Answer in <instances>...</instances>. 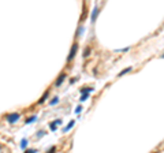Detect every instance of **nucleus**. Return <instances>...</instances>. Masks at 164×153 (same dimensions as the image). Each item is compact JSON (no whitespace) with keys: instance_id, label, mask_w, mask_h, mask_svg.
<instances>
[{"instance_id":"obj_1","label":"nucleus","mask_w":164,"mask_h":153,"mask_svg":"<svg viewBox=\"0 0 164 153\" xmlns=\"http://www.w3.org/2000/svg\"><path fill=\"white\" fill-rule=\"evenodd\" d=\"M19 116H21L19 113L14 112V113H8L7 116H6V119H7V122H8V123H15L18 119H19Z\"/></svg>"},{"instance_id":"obj_2","label":"nucleus","mask_w":164,"mask_h":153,"mask_svg":"<svg viewBox=\"0 0 164 153\" xmlns=\"http://www.w3.org/2000/svg\"><path fill=\"white\" fill-rule=\"evenodd\" d=\"M77 49H78V44H73V49L70 51V53H69V56H67V62H70V60H73L74 59V56H75V52H77Z\"/></svg>"},{"instance_id":"obj_3","label":"nucleus","mask_w":164,"mask_h":153,"mask_svg":"<svg viewBox=\"0 0 164 153\" xmlns=\"http://www.w3.org/2000/svg\"><path fill=\"white\" fill-rule=\"evenodd\" d=\"M64 78H66V75L64 74H62V75H59V78L56 79V82H55V86H60L62 83H63V81H64Z\"/></svg>"},{"instance_id":"obj_4","label":"nucleus","mask_w":164,"mask_h":153,"mask_svg":"<svg viewBox=\"0 0 164 153\" xmlns=\"http://www.w3.org/2000/svg\"><path fill=\"white\" fill-rule=\"evenodd\" d=\"M60 123H62L60 119H56V120H55V122L49 126V127H51V130H56V124H60Z\"/></svg>"},{"instance_id":"obj_5","label":"nucleus","mask_w":164,"mask_h":153,"mask_svg":"<svg viewBox=\"0 0 164 153\" xmlns=\"http://www.w3.org/2000/svg\"><path fill=\"white\" fill-rule=\"evenodd\" d=\"M48 94H49V90H47V92H45L44 94H42V97L40 98V101H38V103H40V104H42V103H44L45 100H47V97H48Z\"/></svg>"},{"instance_id":"obj_6","label":"nucleus","mask_w":164,"mask_h":153,"mask_svg":"<svg viewBox=\"0 0 164 153\" xmlns=\"http://www.w3.org/2000/svg\"><path fill=\"white\" fill-rule=\"evenodd\" d=\"M89 53H90V48H89V47H86V48H85V51H84V56H85V57H88Z\"/></svg>"},{"instance_id":"obj_7","label":"nucleus","mask_w":164,"mask_h":153,"mask_svg":"<svg viewBox=\"0 0 164 153\" xmlns=\"http://www.w3.org/2000/svg\"><path fill=\"white\" fill-rule=\"evenodd\" d=\"M92 90H93L92 88H85V89H81V92L84 93V94H88L89 92H92Z\"/></svg>"},{"instance_id":"obj_8","label":"nucleus","mask_w":164,"mask_h":153,"mask_svg":"<svg viewBox=\"0 0 164 153\" xmlns=\"http://www.w3.org/2000/svg\"><path fill=\"white\" fill-rule=\"evenodd\" d=\"M96 15H97V7H94V10H93V14H92V21H94V19H96Z\"/></svg>"},{"instance_id":"obj_9","label":"nucleus","mask_w":164,"mask_h":153,"mask_svg":"<svg viewBox=\"0 0 164 153\" xmlns=\"http://www.w3.org/2000/svg\"><path fill=\"white\" fill-rule=\"evenodd\" d=\"M129 71H131V67H129V68H126V70H123V71H120L119 73V75H124L126 73H129Z\"/></svg>"},{"instance_id":"obj_10","label":"nucleus","mask_w":164,"mask_h":153,"mask_svg":"<svg viewBox=\"0 0 164 153\" xmlns=\"http://www.w3.org/2000/svg\"><path fill=\"white\" fill-rule=\"evenodd\" d=\"M57 101H59V98H57V97H54V98H52V101L49 103L51 105H55V104H57Z\"/></svg>"},{"instance_id":"obj_11","label":"nucleus","mask_w":164,"mask_h":153,"mask_svg":"<svg viewBox=\"0 0 164 153\" xmlns=\"http://www.w3.org/2000/svg\"><path fill=\"white\" fill-rule=\"evenodd\" d=\"M36 118H37V116H32V118H29L27 120H26V123H32V122H34V120H36Z\"/></svg>"},{"instance_id":"obj_12","label":"nucleus","mask_w":164,"mask_h":153,"mask_svg":"<svg viewBox=\"0 0 164 153\" xmlns=\"http://www.w3.org/2000/svg\"><path fill=\"white\" fill-rule=\"evenodd\" d=\"M73 126H74V122H71V123L69 124V126H67V127L64 128V131H67V130H69V128H71V127H73Z\"/></svg>"},{"instance_id":"obj_13","label":"nucleus","mask_w":164,"mask_h":153,"mask_svg":"<svg viewBox=\"0 0 164 153\" xmlns=\"http://www.w3.org/2000/svg\"><path fill=\"white\" fill-rule=\"evenodd\" d=\"M26 142H27V141L25 140V138H23V140H22V142H21V146H22V148H25V146H26Z\"/></svg>"},{"instance_id":"obj_14","label":"nucleus","mask_w":164,"mask_h":153,"mask_svg":"<svg viewBox=\"0 0 164 153\" xmlns=\"http://www.w3.org/2000/svg\"><path fill=\"white\" fill-rule=\"evenodd\" d=\"M25 153H37V150L36 149H27Z\"/></svg>"},{"instance_id":"obj_15","label":"nucleus","mask_w":164,"mask_h":153,"mask_svg":"<svg viewBox=\"0 0 164 153\" xmlns=\"http://www.w3.org/2000/svg\"><path fill=\"white\" fill-rule=\"evenodd\" d=\"M86 98H88V94H84V96L81 97V100H82V101H84V100H86Z\"/></svg>"},{"instance_id":"obj_16","label":"nucleus","mask_w":164,"mask_h":153,"mask_svg":"<svg viewBox=\"0 0 164 153\" xmlns=\"http://www.w3.org/2000/svg\"><path fill=\"white\" fill-rule=\"evenodd\" d=\"M55 150H56V149H55V148H52V149H51V150H48V152H47V153H54V152H55Z\"/></svg>"},{"instance_id":"obj_17","label":"nucleus","mask_w":164,"mask_h":153,"mask_svg":"<svg viewBox=\"0 0 164 153\" xmlns=\"http://www.w3.org/2000/svg\"><path fill=\"white\" fill-rule=\"evenodd\" d=\"M161 57H164V55H163V56H161Z\"/></svg>"},{"instance_id":"obj_18","label":"nucleus","mask_w":164,"mask_h":153,"mask_svg":"<svg viewBox=\"0 0 164 153\" xmlns=\"http://www.w3.org/2000/svg\"><path fill=\"white\" fill-rule=\"evenodd\" d=\"M0 148H2V146H0Z\"/></svg>"}]
</instances>
